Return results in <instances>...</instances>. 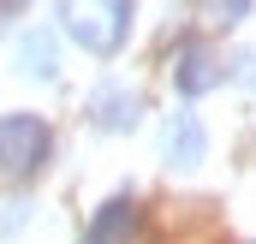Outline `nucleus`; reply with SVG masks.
<instances>
[{
    "label": "nucleus",
    "mask_w": 256,
    "mask_h": 244,
    "mask_svg": "<svg viewBox=\"0 0 256 244\" xmlns=\"http://www.w3.org/2000/svg\"><path fill=\"white\" fill-rule=\"evenodd\" d=\"M202 149H208L202 120L196 114H167V125H161V161L191 173V167H202Z\"/></svg>",
    "instance_id": "7ed1b4c3"
},
{
    "label": "nucleus",
    "mask_w": 256,
    "mask_h": 244,
    "mask_svg": "<svg viewBox=\"0 0 256 244\" xmlns=\"http://www.w3.org/2000/svg\"><path fill=\"white\" fill-rule=\"evenodd\" d=\"M191 12L208 24V30H232V24H244V18H250V0H196Z\"/></svg>",
    "instance_id": "6e6552de"
},
{
    "label": "nucleus",
    "mask_w": 256,
    "mask_h": 244,
    "mask_svg": "<svg viewBox=\"0 0 256 244\" xmlns=\"http://www.w3.org/2000/svg\"><path fill=\"white\" fill-rule=\"evenodd\" d=\"M48 149H54V131L36 114H6L0 120V179H36L48 167Z\"/></svg>",
    "instance_id": "f03ea898"
},
{
    "label": "nucleus",
    "mask_w": 256,
    "mask_h": 244,
    "mask_svg": "<svg viewBox=\"0 0 256 244\" xmlns=\"http://www.w3.org/2000/svg\"><path fill=\"white\" fill-rule=\"evenodd\" d=\"M18 66H24V78H54L60 66H54V30H24L18 36Z\"/></svg>",
    "instance_id": "0eeeda50"
},
{
    "label": "nucleus",
    "mask_w": 256,
    "mask_h": 244,
    "mask_svg": "<svg viewBox=\"0 0 256 244\" xmlns=\"http://www.w3.org/2000/svg\"><path fill=\"white\" fill-rule=\"evenodd\" d=\"M131 12L137 0H60V30L96 60L120 54L131 36Z\"/></svg>",
    "instance_id": "f257e3e1"
},
{
    "label": "nucleus",
    "mask_w": 256,
    "mask_h": 244,
    "mask_svg": "<svg viewBox=\"0 0 256 244\" xmlns=\"http://www.w3.org/2000/svg\"><path fill=\"white\" fill-rule=\"evenodd\" d=\"M226 72H220V60L202 48V42H185L179 54H173V90L179 96H202V90H214Z\"/></svg>",
    "instance_id": "39448f33"
},
{
    "label": "nucleus",
    "mask_w": 256,
    "mask_h": 244,
    "mask_svg": "<svg viewBox=\"0 0 256 244\" xmlns=\"http://www.w3.org/2000/svg\"><path fill=\"white\" fill-rule=\"evenodd\" d=\"M131 226H137V202H131V196H108V202L96 208V220L84 226V244H126Z\"/></svg>",
    "instance_id": "423d86ee"
},
{
    "label": "nucleus",
    "mask_w": 256,
    "mask_h": 244,
    "mask_svg": "<svg viewBox=\"0 0 256 244\" xmlns=\"http://www.w3.org/2000/svg\"><path fill=\"white\" fill-rule=\"evenodd\" d=\"M90 120L102 125V131H131V125L143 120V96L126 90V84H102V90H90Z\"/></svg>",
    "instance_id": "20e7f679"
}]
</instances>
